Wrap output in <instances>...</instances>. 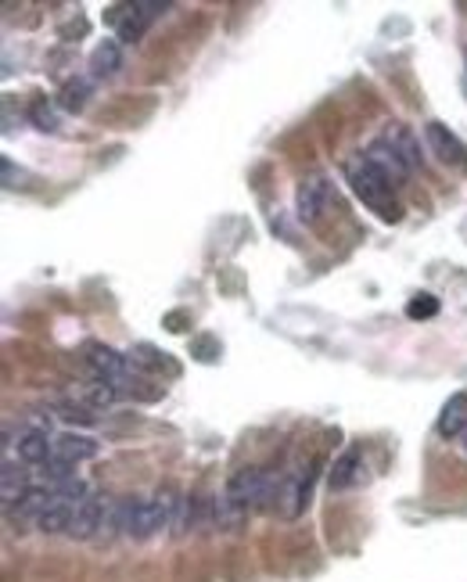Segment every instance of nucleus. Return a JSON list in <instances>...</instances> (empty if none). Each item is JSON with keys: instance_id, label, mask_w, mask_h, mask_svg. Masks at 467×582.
<instances>
[{"instance_id": "4468645a", "label": "nucleus", "mask_w": 467, "mask_h": 582, "mask_svg": "<svg viewBox=\"0 0 467 582\" xmlns=\"http://www.w3.org/2000/svg\"><path fill=\"white\" fill-rule=\"evenodd\" d=\"M73 514H76V507L54 496V503H51V507H47V510L40 514V521H36V529H40L44 536H58V532H65V536H69V525H73Z\"/></svg>"}, {"instance_id": "ddd939ff", "label": "nucleus", "mask_w": 467, "mask_h": 582, "mask_svg": "<svg viewBox=\"0 0 467 582\" xmlns=\"http://www.w3.org/2000/svg\"><path fill=\"white\" fill-rule=\"evenodd\" d=\"M97 450H101V446L93 442L91 435H80V432H65V435L54 439V453L65 457V461H73V464L97 457Z\"/></svg>"}, {"instance_id": "20e7f679", "label": "nucleus", "mask_w": 467, "mask_h": 582, "mask_svg": "<svg viewBox=\"0 0 467 582\" xmlns=\"http://www.w3.org/2000/svg\"><path fill=\"white\" fill-rule=\"evenodd\" d=\"M364 159H367L374 170L388 180V188H392V191H395V188H403V184H406V177H410V166L395 155V148H392L384 137L371 141V148H367V155H364Z\"/></svg>"}, {"instance_id": "412c9836", "label": "nucleus", "mask_w": 467, "mask_h": 582, "mask_svg": "<svg viewBox=\"0 0 467 582\" xmlns=\"http://www.w3.org/2000/svg\"><path fill=\"white\" fill-rule=\"evenodd\" d=\"M406 313H410L413 320H421V316H435V313H439V302H435V295H417V298L406 306Z\"/></svg>"}, {"instance_id": "39448f33", "label": "nucleus", "mask_w": 467, "mask_h": 582, "mask_svg": "<svg viewBox=\"0 0 467 582\" xmlns=\"http://www.w3.org/2000/svg\"><path fill=\"white\" fill-rule=\"evenodd\" d=\"M327 201H331V184L324 177L302 180V188H298V219L316 223L327 212Z\"/></svg>"}, {"instance_id": "9b49d317", "label": "nucleus", "mask_w": 467, "mask_h": 582, "mask_svg": "<svg viewBox=\"0 0 467 582\" xmlns=\"http://www.w3.org/2000/svg\"><path fill=\"white\" fill-rule=\"evenodd\" d=\"M467 432V392H453L446 403H443V413H439V435L443 439H453Z\"/></svg>"}, {"instance_id": "f8f14e48", "label": "nucleus", "mask_w": 467, "mask_h": 582, "mask_svg": "<svg viewBox=\"0 0 467 582\" xmlns=\"http://www.w3.org/2000/svg\"><path fill=\"white\" fill-rule=\"evenodd\" d=\"M381 137H384V141H388V144L395 148V155H399V159H403V162H406L410 170L424 166V155H421V141H417V137H413V133H410L406 126H399V122H395V126H388V130H384Z\"/></svg>"}, {"instance_id": "6ab92c4d", "label": "nucleus", "mask_w": 467, "mask_h": 582, "mask_svg": "<svg viewBox=\"0 0 467 582\" xmlns=\"http://www.w3.org/2000/svg\"><path fill=\"white\" fill-rule=\"evenodd\" d=\"M119 399V388L115 382H93V385L83 388V406H91V410H104V406H112Z\"/></svg>"}, {"instance_id": "6e6552de", "label": "nucleus", "mask_w": 467, "mask_h": 582, "mask_svg": "<svg viewBox=\"0 0 467 582\" xmlns=\"http://www.w3.org/2000/svg\"><path fill=\"white\" fill-rule=\"evenodd\" d=\"M428 144H432V151L446 162V166H467V148L461 144V137L457 133H450V126H443V122H428Z\"/></svg>"}, {"instance_id": "423d86ee", "label": "nucleus", "mask_w": 467, "mask_h": 582, "mask_svg": "<svg viewBox=\"0 0 467 582\" xmlns=\"http://www.w3.org/2000/svg\"><path fill=\"white\" fill-rule=\"evenodd\" d=\"M166 7H170V4H159V0H141V4L126 7V22H119V40H126V44L141 40L144 29H148Z\"/></svg>"}, {"instance_id": "a211bd4d", "label": "nucleus", "mask_w": 467, "mask_h": 582, "mask_svg": "<svg viewBox=\"0 0 467 582\" xmlns=\"http://www.w3.org/2000/svg\"><path fill=\"white\" fill-rule=\"evenodd\" d=\"M40 475H44V482L51 485V489H58V485H65V482H73V479H76V464L54 453L47 464H40Z\"/></svg>"}, {"instance_id": "2eb2a0df", "label": "nucleus", "mask_w": 467, "mask_h": 582, "mask_svg": "<svg viewBox=\"0 0 467 582\" xmlns=\"http://www.w3.org/2000/svg\"><path fill=\"white\" fill-rule=\"evenodd\" d=\"M119 65H122V51H119V44L115 40H104V44H97L91 54V76L93 80H108V76H115L119 73Z\"/></svg>"}, {"instance_id": "aec40b11", "label": "nucleus", "mask_w": 467, "mask_h": 582, "mask_svg": "<svg viewBox=\"0 0 467 582\" xmlns=\"http://www.w3.org/2000/svg\"><path fill=\"white\" fill-rule=\"evenodd\" d=\"M87 94H91V87H87L83 80L65 83V87H62V108H65V112H80V108L87 104Z\"/></svg>"}, {"instance_id": "0eeeda50", "label": "nucleus", "mask_w": 467, "mask_h": 582, "mask_svg": "<svg viewBox=\"0 0 467 582\" xmlns=\"http://www.w3.org/2000/svg\"><path fill=\"white\" fill-rule=\"evenodd\" d=\"M87 364L101 382H122L130 374V360L122 353H115L112 345H91L87 349Z\"/></svg>"}, {"instance_id": "9d476101", "label": "nucleus", "mask_w": 467, "mask_h": 582, "mask_svg": "<svg viewBox=\"0 0 467 582\" xmlns=\"http://www.w3.org/2000/svg\"><path fill=\"white\" fill-rule=\"evenodd\" d=\"M51 503H54V489H51V485H29V489L22 492V500H18L7 514H15L18 521H40V514H44Z\"/></svg>"}, {"instance_id": "4be33fe9", "label": "nucleus", "mask_w": 467, "mask_h": 582, "mask_svg": "<svg viewBox=\"0 0 467 582\" xmlns=\"http://www.w3.org/2000/svg\"><path fill=\"white\" fill-rule=\"evenodd\" d=\"M36 122H40V130H54V115L44 112V104H36Z\"/></svg>"}, {"instance_id": "f03ea898", "label": "nucleus", "mask_w": 467, "mask_h": 582, "mask_svg": "<svg viewBox=\"0 0 467 582\" xmlns=\"http://www.w3.org/2000/svg\"><path fill=\"white\" fill-rule=\"evenodd\" d=\"M267 475L259 471V468H241L227 489H223V496L216 500V521L219 518H241L252 503H259L263 496H267Z\"/></svg>"}, {"instance_id": "dca6fc26", "label": "nucleus", "mask_w": 467, "mask_h": 582, "mask_svg": "<svg viewBox=\"0 0 467 582\" xmlns=\"http://www.w3.org/2000/svg\"><path fill=\"white\" fill-rule=\"evenodd\" d=\"M364 479V461H360V450H345L335 468H331V489H349Z\"/></svg>"}, {"instance_id": "5701e85b", "label": "nucleus", "mask_w": 467, "mask_h": 582, "mask_svg": "<svg viewBox=\"0 0 467 582\" xmlns=\"http://www.w3.org/2000/svg\"><path fill=\"white\" fill-rule=\"evenodd\" d=\"M464 453H467V432H464Z\"/></svg>"}, {"instance_id": "f3484780", "label": "nucleus", "mask_w": 467, "mask_h": 582, "mask_svg": "<svg viewBox=\"0 0 467 582\" xmlns=\"http://www.w3.org/2000/svg\"><path fill=\"white\" fill-rule=\"evenodd\" d=\"M29 471L25 468H18V464H11V461H4V475H0V482H4V510H11L18 500H22V492L29 489Z\"/></svg>"}, {"instance_id": "1a4fd4ad", "label": "nucleus", "mask_w": 467, "mask_h": 582, "mask_svg": "<svg viewBox=\"0 0 467 582\" xmlns=\"http://www.w3.org/2000/svg\"><path fill=\"white\" fill-rule=\"evenodd\" d=\"M51 457H54V442L47 439L44 428H29V432L18 435V461H22V464L40 468V464H47Z\"/></svg>"}, {"instance_id": "f257e3e1", "label": "nucleus", "mask_w": 467, "mask_h": 582, "mask_svg": "<svg viewBox=\"0 0 467 582\" xmlns=\"http://www.w3.org/2000/svg\"><path fill=\"white\" fill-rule=\"evenodd\" d=\"M345 180H349L353 194H356L364 205H371L381 219H399V212H403V209H399V201L392 198L388 180L374 170L364 155H360V159H353V162L345 166Z\"/></svg>"}, {"instance_id": "7ed1b4c3", "label": "nucleus", "mask_w": 467, "mask_h": 582, "mask_svg": "<svg viewBox=\"0 0 467 582\" xmlns=\"http://www.w3.org/2000/svg\"><path fill=\"white\" fill-rule=\"evenodd\" d=\"M108 510H112V500H108L104 492H91V496L76 507L73 525H69V536H73V539H93V536H101Z\"/></svg>"}]
</instances>
